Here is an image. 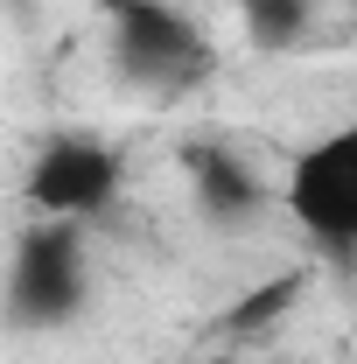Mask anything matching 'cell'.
I'll list each match as a JSON object with an SVG mask.
<instances>
[{"label":"cell","instance_id":"5","mask_svg":"<svg viewBox=\"0 0 357 364\" xmlns=\"http://www.w3.org/2000/svg\"><path fill=\"white\" fill-rule=\"evenodd\" d=\"M182 176H189V196H196L203 225H218V231L260 225V218L273 210V182H267V168H260L245 147L218 140V134L182 140Z\"/></svg>","mask_w":357,"mask_h":364},{"label":"cell","instance_id":"2","mask_svg":"<svg viewBox=\"0 0 357 364\" xmlns=\"http://www.w3.org/2000/svg\"><path fill=\"white\" fill-rule=\"evenodd\" d=\"M105 56L147 98H182L211 77V36L176 0H105Z\"/></svg>","mask_w":357,"mask_h":364},{"label":"cell","instance_id":"4","mask_svg":"<svg viewBox=\"0 0 357 364\" xmlns=\"http://www.w3.org/2000/svg\"><path fill=\"white\" fill-rule=\"evenodd\" d=\"M127 189V154L105 134H85V127H56V134L36 140L28 168H21V196L36 218H56V225H91L119 203Z\"/></svg>","mask_w":357,"mask_h":364},{"label":"cell","instance_id":"3","mask_svg":"<svg viewBox=\"0 0 357 364\" xmlns=\"http://www.w3.org/2000/svg\"><path fill=\"white\" fill-rule=\"evenodd\" d=\"M273 203L302 225V238L329 267H351V252H357V127H329L322 140H309L287 161V182H273Z\"/></svg>","mask_w":357,"mask_h":364},{"label":"cell","instance_id":"6","mask_svg":"<svg viewBox=\"0 0 357 364\" xmlns=\"http://www.w3.org/2000/svg\"><path fill=\"white\" fill-rule=\"evenodd\" d=\"M238 21L260 56H294L315 36V0H238Z\"/></svg>","mask_w":357,"mask_h":364},{"label":"cell","instance_id":"1","mask_svg":"<svg viewBox=\"0 0 357 364\" xmlns=\"http://www.w3.org/2000/svg\"><path fill=\"white\" fill-rule=\"evenodd\" d=\"M91 301V259H85V225H36L14 231V252H7V280H0V322L21 329V336H49V329H70Z\"/></svg>","mask_w":357,"mask_h":364},{"label":"cell","instance_id":"7","mask_svg":"<svg viewBox=\"0 0 357 364\" xmlns=\"http://www.w3.org/2000/svg\"><path fill=\"white\" fill-rule=\"evenodd\" d=\"M294 294H302V273H280V280H267L252 301H238V309L224 316V336H260L267 322H280L287 309H294Z\"/></svg>","mask_w":357,"mask_h":364}]
</instances>
